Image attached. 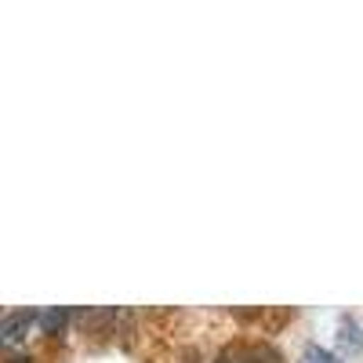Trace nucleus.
I'll use <instances>...</instances> for the list:
<instances>
[{"instance_id": "obj_6", "label": "nucleus", "mask_w": 363, "mask_h": 363, "mask_svg": "<svg viewBox=\"0 0 363 363\" xmlns=\"http://www.w3.org/2000/svg\"><path fill=\"white\" fill-rule=\"evenodd\" d=\"M11 363H33V356H11Z\"/></svg>"}, {"instance_id": "obj_3", "label": "nucleus", "mask_w": 363, "mask_h": 363, "mask_svg": "<svg viewBox=\"0 0 363 363\" xmlns=\"http://www.w3.org/2000/svg\"><path fill=\"white\" fill-rule=\"evenodd\" d=\"M338 345L345 352H359L363 349V330H359L356 316H342V323H338Z\"/></svg>"}, {"instance_id": "obj_2", "label": "nucleus", "mask_w": 363, "mask_h": 363, "mask_svg": "<svg viewBox=\"0 0 363 363\" xmlns=\"http://www.w3.org/2000/svg\"><path fill=\"white\" fill-rule=\"evenodd\" d=\"M33 323H40V313H33V309L8 313L4 323H0V338H4V345H18L29 335V327H33Z\"/></svg>"}, {"instance_id": "obj_5", "label": "nucleus", "mask_w": 363, "mask_h": 363, "mask_svg": "<svg viewBox=\"0 0 363 363\" xmlns=\"http://www.w3.org/2000/svg\"><path fill=\"white\" fill-rule=\"evenodd\" d=\"M298 363H338V359H335V352L323 349V345H306V349H301V359H298Z\"/></svg>"}, {"instance_id": "obj_4", "label": "nucleus", "mask_w": 363, "mask_h": 363, "mask_svg": "<svg viewBox=\"0 0 363 363\" xmlns=\"http://www.w3.org/2000/svg\"><path fill=\"white\" fill-rule=\"evenodd\" d=\"M69 323V313L66 309H48V313H40V330L44 335H58Z\"/></svg>"}, {"instance_id": "obj_1", "label": "nucleus", "mask_w": 363, "mask_h": 363, "mask_svg": "<svg viewBox=\"0 0 363 363\" xmlns=\"http://www.w3.org/2000/svg\"><path fill=\"white\" fill-rule=\"evenodd\" d=\"M215 363H280V352L269 342H233L218 352Z\"/></svg>"}]
</instances>
